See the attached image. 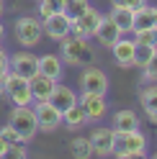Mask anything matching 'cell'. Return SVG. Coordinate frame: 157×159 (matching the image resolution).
I'll use <instances>...</instances> for the list:
<instances>
[{
  "instance_id": "obj_1",
  "label": "cell",
  "mask_w": 157,
  "mask_h": 159,
  "mask_svg": "<svg viewBox=\"0 0 157 159\" xmlns=\"http://www.w3.org/2000/svg\"><path fill=\"white\" fill-rule=\"evenodd\" d=\"M62 62L64 64H70V67H88V64H93V59H95V49L90 44V39H83V36H75L70 34L67 39H62Z\"/></svg>"
},
{
  "instance_id": "obj_2",
  "label": "cell",
  "mask_w": 157,
  "mask_h": 159,
  "mask_svg": "<svg viewBox=\"0 0 157 159\" xmlns=\"http://www.w3.org/2000/svg\"><path fill=\"white\" fill-rule=\"evenodd\" d=\"M147 154V136L136 131H113V154L119 159H131V157H144Z\"/></svg>"
},
{
  "instance_id": "obj_3",
  "label": "cell",
  "mask_w": 157,
  "mask_h": 159,
  "mask_svg": "<svg viewBox=\"0 0 157 159\" xmlns=\"http://www.w3.org/2000/svg\"><path fill=\"white\" fill-rule=\"evenodd\" d=\"M8 126L18 134L23 144H31L34 136L39 131V123H36V113L31 105H13L11 116H8Z\"/></svg>"
},
{
  "instance_id": "obj_4",
  "label": "cell",
  "mask_w": 157,
  "mask_h": 159,
  "mask_svg": "<svg viewBox=\"0 0 157 159\" xmlns=\"http://www.w3.org/2000/svg\"><path fill=\"white\" fill-rule=\"evenodd\" d=\"M3 93H5V98H8L13 105H31V103H34L28 77H21V75H16V72H8V75H5Z\"/></svg>"
},
{
  "instance_id": "obj_5",
  "label": "cell",
  "mask_w": 157,
  "mask_h": 159,
  "mask_svg": "<svg viewBox=\"0 0 157 159\" xmlns=\"http://www.w3.org/2000/svg\"><path fill=\"white\" fill-rule=\"evenodd\" d=\"M34 113H36V123H39V131L44 134H54L57 128L62 126V113L52 100H34L31 103Z\"/></svg>"
},
{
  "instance_id": "obj_6",
  "label": "cell",
  "mask_w": 157,
  "mask_h": 159,
  "mask_svg": "<svg viewBox=\"0 0 157 159\" xmlns=\"http://www.w3.org/2000/svg\"><path fill=\"white\" fill-rule=\"evenodd\" d=\"M13 31H16V41L26 46V49H31L36 46L39 41H41V36H44V28H41V21L34 16H23V18H18L16 26H13Z\"/></svg>"
},
{
  "instance_id": "obj_7",
  "label": "cell",
  "mask_w": 157,
  "mask_h": 159,
  "mask_svg": "<svg viewBox=\"0 0 157 159\" xmlns=\"http://www.w3.org/2000/svg\"><path fill=\"white\" fill-rule=\"evenodd\" d=\"M80 90L83 93H95V95H106L108 93V75L101 67L88 64L80 72Z\"/></svg>"
},
{
  "instance_id": "obj_8",
  "label": "cell",
  "mask_w": 157,
  "mask_h": 159,
  "mask_svg": "<svg viewBox=\"0 0 157 159\" xmlns=\"http://www.w3.org/2000/svg\"><path fill=\"white\" fill-rule=\"evenodd\" d=\"M101 18H103L101 11H95L93 5H88L77 18H72V34L75 36H83V39H93L98 23H101Z\"/></svg>"
},
{
  "instance_id": "obj_9",
  "label": "cell",
  "mask_w": 157,
  "mask_h": 159,
  "mask_svg": "<svg viewBox=\"0 0 157 159\" xmlns=\"http://www.w3.org/2000/svg\"><path fill=\"white\" fill-rule=\"evenodd\" d=\"M77 103H80V108L85 111L88 123H101V118H106V113H108V105H106V95L83 93V98H80Z\"/></svg>"
},
{
  "instance_id": "obj_10",
  "label": "cell",
  "mask_w": 157,
  "mask_h": 159,
  "mask_svg": "<svg viewBox=\"0 0 157 159\" xmlns=\"http://www.w3.org/2000/svg\"><path fill=\"white\" fill-rule=\"evenodd\" d=\"M41 28L49 39H54V41H62L72 34V21L67 18L64 13H54V16H46L41 21Z\"/></svg>"
},
{
  "instance_id": "obj_11",
  "label": "cell",
  "mask_w": 157,
  "mask_h": 159,
  "mask_svg": "<svg viewBox=\"0 0 157 159\" xmlns=\"http://www.w3.org/2000/svg\"><path fill=\"white\" fill-rule=\"evenodd\" d=\"M90 146H93V154L95 157H111L113 154V128H106V126H95L90 134Z\"/></svg>"
},
{
  "instance_id": "obj_12",
  "label": "cell",
  "mask_w": 157,
  "mask_h": 159,
  "mask_svg": "<svg viewBox=\"0 0 157 159\" xmlns=\"http://www.w3.org/2000/svg\"><path fill=\"white\" fill-rule=\"evenodd\" d=\"M11 72L31 80L39 72V57L31 54V52H16V54H11Z\"/></svg>"
},
{
  "instance_id": "obj_13",
  "label": "cell",
  "mask_w": 157,
  "mask_h": 159,
  "mask_svg": "<svg viewBox=\"0 0 157 159\" xmlns=\"http://www.w3.org/2000/svg\"><path fill=\"white\" fill-rule=\"evenodd\" d=\"M111 54H113V62L119 64L121 69H129V67H134L136 41H134V39H119V41L111 46Z\"/></svg>"
},
{
  "instance_id": "obj_14",
  "label": "cell",
  "mask_w": 157,
  "mask_h": 159,
  "mask_svg": "<svg viewBox=\"0 0 157 159\" xmlns=\"http://www.w3.org/2000/svg\"><path fill=\"white\" fill-rule=\"evenodd\" d=\"M93 39H98V44L106 46V49H111V46L121 39V31L116 28V23L111 21V16H108V13H103V18H101V23H98Z\"/></svg>"
},
{
  "instance_id": "obj_15",
  "label": "cell",
  "mask_w": 157,
  "mask_h": 159,
  "mask_svg": "<svg viewBox=\"0 0 157 159\" xmlns=\"http://www.w3.org/2000/svg\"><path fill=\"white\" fill-rule=\"evenodd\" d=\"M28 82H31V95H34V100H52L54 87H57V82H59V80L36 72L31 80H28Z\"/></svg>"
},
{
  "instance_id": "obj_16",
  "label": "cell",
  "mask_w": 157,
  "mask_h": 159,
  "mask_svg": "<svg viewBox=\"0 0 157 159\" xmlns=\"http://www.w3.org/2000/svg\"><path fill=\"white\" fill-rule=\"evenodd\" d=\"M111 128H113V131H136V128H142V118L136 116V111L124 108V111H116L113 113Z\"/></svg>"
},
{
  "instance_id": "obj_17",
  "label": "cell",
  "mask_w": 157,
  "mask_h": 159,
  "mask_svg": "<svg viewBox=\"0 0 157 159\" xmlns=\"http://www.w3.org/2000/svg\"><path fill=\"white\" fill-rule=\"evenodd\" d=\"M139 103L144 108L147 118L157 126V82H147L144 87H139Z\"/></svg>"
},
{
  "instance_id": "obj_18",
  "label": "cell",
  "mask_w": 157,
  "mask_h": 159,
  "mask_svg": "<svg viewBox=\"0 0 157 159\" xmlns=\"http://www.w3.org/2000/svg\"><path fill=\"white\" fill-rule=\"evenodd\" d=\"M39 72L46 75V77L59 80L62 72H64V62H62V57H59V54H44V57H39Z\"/></svg>"
},
{
  "instance_id": "obj_19",
  "label": "cell",
  "mask_w": 157,
  "mask_h": 159,
  "mask_svg": "<svg viewBox=\"0 0 157 159\" xmlns=\"http://www.w3.org/2000/svg\"><path fill=\"white\" fill-rule=\"evenodd\" d=\"M80 98H77V93L72 90V87H67V85H62V82H57V87H54V95H52V103L59 108V113H64L67 108H72Z\"/></svg>"
},
{
  "instance_id": "obj_20",
  "label": "cell",
  "mask_w": 157,
  "mask_h": 159,
  "mask_svg": "<svg viewBox=\"0 0 157 159\" xmlns=\"http://www.w3.org/2000/svg\"><path fill=\"white\" fill-rule=\"evenodd\" d=\"M111 21L116 23V28L121 31V36L124 34H129L131 28H134V11H129V8H116V5H111Z\"/></svg>"
},
{
  "instance_id": "obj_21",
  "label": "cell",
  "mask_w": 157,
  "mask_h": 159,
  "mask_svg": "<svg viewBox=\"0 0 157 159\" xmlns=\"http://www.w3.org/2000/svg\"><path fill=\"white\" fill-rule=\"evenodd\" d=\"M85 123H88V118H85V111L80 108V103H75L72 108H67L62 113V126L70 128V131H80Z\"/></svg>"
},
{
  "instance_id": "obj_22",
  "label": "cell",
  "mask_w": 157,
  "mask_h": 159,
  "mask_svg": "<svg viewBox=\"0 0 157 159\" xmlns=\"http://www.w3.org/2000/svg\"><path fill=\"white\" fill-rule=\"evenodd\" d=\"M67 152H70L75 159H88V157H93L90 139H88V136H72L70 141H67Z\"/></svg>"
},
{
  "instance_id": "obj_23",
  "label": "cell",
  "mask_w": 157,
  "mask_h": 159,
  "mask_svg": "<svg viewBox=\"0 0 157 159\" xmlns=\"http://www.w3.org/2000/svg\"><path fill=\"white\" fill-rule=\"evenodd\" d=\"M144 28H155V23H152V5H147V3L134 11V28L131 31H144Z\"/></svg>"
},
{
  "instance_id": "obj_24",
  "label": "cell",
  "mask_w": 157,
  "mask_h": 159,
  "mask_svg": "<svg viewBox=\"0 0 157 159\" xmlns=\"http://www.w3.org/2000/svg\"><path fill=\"white\" fill-rule=\"evenodd\" d=\"M142 82H157V46L150 57V62L142 67Z\"/></svg>"
},
{
  "instance_id": "obj_25",
  "label": "cell",
  "mask_w": 157,
  "mask_h": 159,
  "mask_svg": "<svg viewBox=\"0 0 157 159\" xmlns=\"http://www.w3.org/2000/svg\"><path fill=\"white\" fill-rule=\"evenodd\" d=\"M88 5H90L88 0H67V3H64V8H62V13L72 21V18H77V16H80Z\"/></svg>"
},
{
  "instance_id": "obj_26",
  "label": "cell",
  "mask_w": 157,
  "mask_h": 159,
  "mask_svg": "<svg viewBox=\"0 0 157 159\" xmlns=\"http://www.w3.org/2000/svg\"><path fill=\"white\" fill-rule=\"evenodd\" d=\"M136 44H147V46H157V28H144V31H131Z\"/></svg>"
},
{
  "instance_id": "obj_27",
  "label": "cell",
  "mask_w": 157,
  "mask_h": 159,
  "mask_svg": "<svg viewBox=\"0 0 157 159\" xmlns=\"http://www.w3.org/2000/svg\"><path fill=\"white\" fill-rule=\"evenodd\" d=\"M155 52V46H147V44H136V54H134V67H144L150 62V57Z\"/></svg>"
},
{
  "instance_id": "obj_28",
  "label": "cell",
  "mask_w": 157,
  "mask_h": 159,
  "mask_svg": "<svg viewBox=\"0 0 157 159\" xmlns=\"http://www.w3.org/2000/svg\"><path fill=\"white\" fill-rule=\"evenodd\" d=\"M54 13H62V3L59 0H41L39 3V16H54Z\"/></svg>"
},
{
  "instance_id": "obj_29",
  "label": "cell",
  "mask_w": 157,
  "mask_h": 159,
  "mask_svg": "<svg viewBox=\"0 0 157 159\" xmlns=\"http://www.w3.org/2000/svg\"><path fill=\"white\" fill-rule=\"evenodd\" d=\"M11 72V54L3 49L0 44V93H3V82H5V75Z\"/></svg>"
},
{
  "instance_id": "obj_30",
  "label": "cell",
  "mask_w": 157,
  "mask_h": 159,
  "mask_svg": "<svg viewBox=\"0 0 157 159\" xmlns=\"http://www.w3.org/2000/svg\"><path fill=\"white\" fill-rule=\"evenodd\" d=\"M147 0H111V5L116 8H129V11H136V8H142Z\"/></svg>"
},
{
  "instance_id": "obj_31",
  "label": "cell",
  "mask_w": 157,
  "mask_h": 159,
  "mask_svg": "<svg viewBox=\"0 0 157 159\" xmlns=\"http://www.w3.org/2000/svg\"><path fill=\"white\" fill-rule=\"evenodd\" d=\"M8 157H16V159H26L28 157V149H26V144H11V149H8Z\"/></svg>"
},
{
  "instance_id": "obj_32",
  "label": "cell",
  "mask_w": 157,
  "mask_h": 159,
  "mask_svg": "<svg viewBox=\"0 0 157 159\" xmlns=\"http://www.w3.org/2000/svg\"><path fill=\"white\" fill-rule=\"evenodd\" d=\"M0 136H3L8 144H18V141H21V139H18V134L13 131L11 126H3V128H0ZM21 144H23V141H21Z\"/></svg>"
},
{
  "instance_id": "obj_33",
  "label": "cell",
  "mask_w": 157,
  "mask_h": 159,
  "mask_svg": "<svg viewBox=\"0 0 157 159\" xmlns=\"http://www.w3.org/2000/svg\"><path fill=\"white\" fill-rule=\"evenodd\" d=\"M8 149H11V144H8L5 139L0 136V159H3V157H8Z\"/></svg>"
},
{
  "instance_id": "obj_34",
  "label": "cell",
  "mask_w": 157,
  "mask_h": 159,
  "mask_svg": "<svg viewBox=\"0 0 157 159\" xmlns=\"http://www.w3.org/2000/svg\"><path fill=\"white\" fill-rule=\"evenodd\" d=\"M152 23H155V28H157V5H152Z\"/></svg>"
},
{
  "instance_id": "obj_35",
  "label": "cell",
  "mask_w": 157,
  "mask_h": 159,
  "mask_svg": "<svg viewBox=\"0 0 157 159\" xmlns=\"http://www.w3.org/2000/svg\"><path fill=\"white\" fill-rule=\"evenodd\" d=\"M3 13H5V3L0 0V18H3Z\"/></svg>"
},
{
  "instance_id": "obj_36",
  "label": "cell",
  "mask_w": 157,
  "mask_h": 159,
  "mask_svg": "<svg viewBox=\"0 0 157 159\" xmlns=\"http://www.w3.org/2000/svg\"><path fill=\"white\" fill-rule=\"evenodd\" d=\"M5 36V26H3V21H0V39Z\"/></svg>"
},
{
  "instance_id": "obj_37",
  "label": "cell",
  "mask_w": 157,
  "mask_h": 159,
  "mask_svg": "<svg viewBox=\"0 0 157 159\" xmlns=\"http://www.w3.org/2000/svg\"><path fill=\"white\" fill-rule=\"evenodd\" d=\"M59 3H62V8H64V3H67V0H59Z\"/></svg>"
}]
</instances>
